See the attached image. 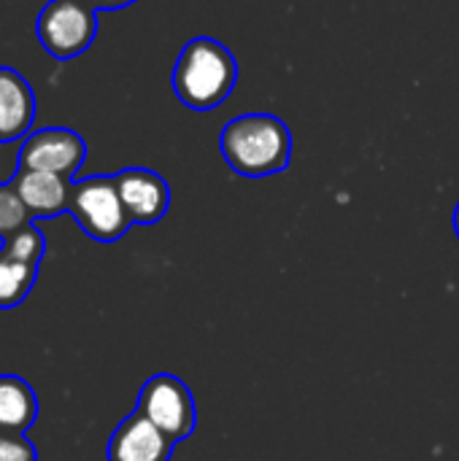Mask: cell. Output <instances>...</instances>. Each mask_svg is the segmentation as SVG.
<instances>
[{"label":"cell","mask_w":459,"mask_h":461,"mask_svg":"<svg viewBox=\"0 0 459 461\" xmlns=\"http://www.w3.org/2000/svg\"><path fill=\"white\" fill-rule=\"evenodd\" d=\"M87 5H92L95 11H116V8H124V5H133L135 0H84Z\"/></svg>","instance_id":"15"},{"label":"cell","mask_w":459,"mask_h":461,"mask_svg":"<svg viewBox=\"0 0 459 461\" xmlns=\"http://www.w3.org/2000/svg\"><path fill=\"white\" fill-rule=\"evenodd\" d=\"M0 461H38V448L22 432H0Z\"/></svg>","instance_id":"14"},{"label":"cell","mask_w":459,"mask_h":461,"mask_svg":"<svg viewBox=\"0 0 459 461\" xmlns=\"http://www.w3.org/2000/svg\"><path fill=\"white\" fill-rule=\"evenodd\" d=\"M41 46L54 59L84 54L97 35V11L84 0H49L35 22Z\"/></svg>","instance_id":"4"},{"label":"cell","mask_w":459,"mask_h":461,"mask_svg":"<svg viewBox=\"0 0 459 461\" xmlns=\"http://www.w3.org/2000/svg\"><path fill=\"white\" fill-rule=\"evenodd\" d=\"M41 413L35 389L22 378L3 373L0 375V432H22L27 435L35 427Z\"/></svg>","instance_id":"12"},{"label":"cell","mask_w":459,"mask_h":461,"mask_svg":"<svg viewBox=\"0 0 459 461\" xmlns=\"http://www.w3.org/2000/svg\"><path fill=\"white\" fill-rule=\"evenodd\" d=\"M114 178L133 224H157L168 213L170 186L160 173L149 167H124Z\"/></svg>","instance_id":"8"},{"label":"cell","mask_w":459,"mask_h":461,"mask_svg":"<svg viewBox=\"0 0 459 461\" xmlns=\"http://www.w3.org/2000/svg\"><path fill=\"white\" fill-rule=\"evenodd\" d=\"M135 411L162 429L173 443L187 440L197 424V408L189 386L170 373H157L143 384Z\"/></svg>","instance_id":"5"},{"label":"cell","mask_w":459,"mask_h":461,"mask_svg":"<svg viewBox=\"0 0 459 461\" xmlns=\"http://www.w3.org/2000/svg\"><path fill=\"white\" fill-rule=\"evenodd\" d=\"M225 162L246 178L276 176L289 167L292 135L289 127L271 113L235 116L222 130Z\"/></svg>","instance_id":"1"},{"label":"cell","mask_w":459,"mask_h":461,"mask_svg":"<svg viewBox=\"0 0 459 461\" xmlns=\"http://www.w3.org/2000/svg\"><path fill=\"white\" fill-rule=\"evenodd\" d=\"M87 159V143L78 132L68 127H43L24 135L16 157L19 170H41L62 176L65 181H76Z\"/></svg>","instance_id":"6"},{"label":"cell","mask_w":459,"mask_h":461,"mask_svg":"<svg viewBox=\"0 0 459 461\" xmlns=\"http://www.w3.org/2000/svg\"><path fill=\"white\" fill-rule=\"evenodd\" d=\"M176 443L143 413L133 411L108 438V461H170Z\"/></svg>","instance_id":"9"},{"label":"cell","mask_w":459,"mask_h":461,"mask_svg":"<svg viewBox=\"0 0 459 461\" xmlns=\"http://www.w3.org/2000/svg\"><path fill=\"white\" fill-rule=\"evenodd\" d=\"M14 189L19 192L22 203L27 205L32 221L54 219L60 213H68V194H70V181L54 173H41V170H19L14 178H8Z\"/></svg>","instance_id":"11"},{"label":"cell","mask_w":459,"mask_h":461,"mask_svg":"<svg viewBox=\"0 0 459 461\" xmlns=\"http://www.w3.org/2000/svg\"><path fill=\"white\" fill-rule=\"evenodd\" d=\"M238 81L233 51L214 38H192L173 68V92L192 111L219 108Z\"/></svg>","instance_id":"2"},{"label":"cell","mask_w":459,"mask_h":461,"mask_svg":"<svg viewBox=\"0 0 459 461\" xmlns=\"http://www.w3.org/2000/svg\"><path fill=\"white\" fill-rule=\"evenodd\" d=\"M35 119V95L27 78L0 65V143H11L16 138L30 135Z\"/></svg>","instance_id":"10"},{"label":"cell","mask_w":459,"mask_h":461,"mask_svg":"<svg viewBox=\"0 0 459 461\" xmlns=\"http://www.w3.org/2000/svg\"><path fill=\"white\" fill-rule=\"evenodd\" d=\"M27 224H35L27 205L22 203L19 192L14 189L11 181H3L0 184V240L24 230Z\"/></svg>","instance_id":"13"},{"label":"cell","mask_w":459,"mask_h":461,"mask_svg":"<svg viewBox=\"0 0 459 461\" xmlns=\"http://www.w3.org/2000/svg\"><path fill=\"white\" fill-rule=\"evenodd\" d=\"M43 257L46 243L35 232H19L0 240V311L19 308L30 297Z\"/></svg>","instance_id":"7"},{"label":"cell","mask_w":459,"mask_h":461,"mask_svg":"<svg viewBox=\"0 0 459 461\" xmlns=\"http://www.w3.org/2000/svg\"><path fill=\"white\" fill-rule=\"evenodd\" d=\"M68 213L84 230V235L97 243H116L133 224L114 176H89L70 181Z\"/></svg>","instance_id":"3"},{"label":"cell","mask_w":459,"mask_h":461,"mask_svg":"<svg viewBox=\"0 0 459 461\" xmlns=\"http://www.w3.org/2000/svg\"><path fill=\"white\" fill-rule=\"evenodd\" d=\"M454 230H457V238H459V203H457V208H454Z\"/></svg>","instance_id":"16"}]
</instances>
